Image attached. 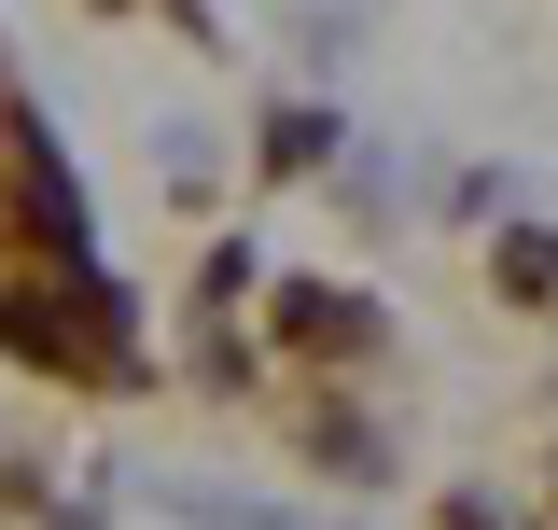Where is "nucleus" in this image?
Here are the masks:
<instances>
[{"mask_svg": "<svg viewBox=\"0 0 558 530\" xmlns=\"http://www.w3.org/2000/svg\"><path fill=\"white\" fill-rule=\"evenodd\" d=\"M293 349H322V363H349V349H377V308L363 293H322V279H279V308H266Z\"/></svg>", "mask_w": 558, "mask_h": 530, "instance_id": "nucleus-1", "label": "nucleus"}]
</instances>
